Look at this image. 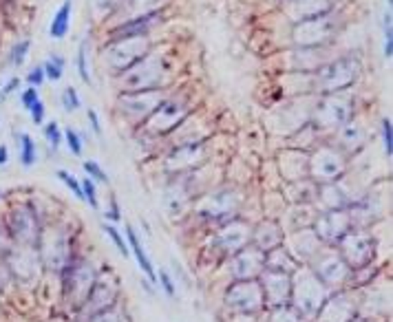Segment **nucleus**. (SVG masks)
Segmentation results:
<instances>
[{
    "label": "nucleus",
    "instance_id": "obj_1",
    "mask_svg": "<svg viewBox=\"0 0 393 322\" xmlns=\"http://www.w3.org/2000/svg\"><path fill=\"white\" fill-rule=\"evenodd\" d=\"M117 93H135V91H155V89H175L177 66L175 55L166 49L152 47L142 62L115 78Z\"/></svg>",
    "mask_w": 393,
    "mask_h": 322
},
{
    "label": "nucleus",
    "instance_id": "obj_7",
    "mask_svg": "<svg viewBox=\"0 0 393 322\" xmlns=\"http://www.w3.org/2000/svg\"><path fill=\"white\" fill-rule=\"evenodd\" d=\"M347 170V155L334 142H320L307 161V175L318 186L336 184Z\"/></svg>",
    "mask_w": 393,
    "mask_h": 322
},
{
    "label": "nucleus",
    "instance_id": "obj_8",
    "mask_svg": "<svg viewBox=\"0 0 393 322\" xmlns=\"http://www.w3.org/2000/svg\"><path fill=\"white\" fill-rule=\"evenodd\" d=\"M329 293L331 291L318 281V278L312 274V270H301L292 278L290 305L296 307L307 320H312L322 309V305H325V300L329 298Z\"/></svg>",
    "mask_w": 393,
    "mask_h": 322
},
{
    "label": "nucleus",
    "instance_id": "obj_44",
    "mask_svg": "<svg viewBox=\"0 0 393 322\" xmlns=\"http://www.w3.org/2000/svg\"><path fill=\"white\" fill-rule=\"evenodd\" d=\"M157 283H159V287L164 289V293L168 298H175V293H177V289H175V283H173V278H171V274L168 272H159L157 274Z\"/></svg>",
    "mask_w": 393,
    "mask_h": 322
},
{
    "label": "nucleus",
    "instance_id": "obj_38",
    "mask_svg": "<svg viewBox=\"0 0 393 322\" xmlns=\"http://www.w3.org/2000/svg\"><path fill=\"white\" fill-rule=\"evenodd\" d=\"M383 29H385V36H383V49H385V58L391 60L393 58V29H391V9L385 13V22H383Z\"/></svg>",
    "mask_w": 393,
    "mask_h": 322
},
{
    "label": "nucleus",
    "instance_id": "obj_19",
    "mask_svg": "<svg viewBox=\"0 0 393 322\" xmlns=\"http://www.w3.org/2000/svg\"><path fill=\"white\" fill-rule=\"evenodd\" d=\"M230 268H232V276L236 281H257L263 272V261L265 254L259 251L255 245H248L241 251H236V254L230 256Z\"/></svg>",
    "mask_w": 393,
    "mask_h": 322
},
{
    "label": "nucleus",
    "instance_id": "obj_23",
    "mask_svg": "<svg viewBox=\"0 0 393 322\" xmlns=\"http://www.w3.org/2000/svg\"><path fill=\"white\" fill-rule=\"evenodd\" d=\"M234 197L230 192H217V194H210V197L203 201L201 205V217H208V219H226V217H232L230 212H234Z\"/></svg>",
    "mask_w": 393,
    "mask_h": 322
},
{
    "label": "nucleus",
    "instance_id": "obj_31",
    "mask_svg": "<svg viewBox=\"0 0 393 322\" xmlns=\"http://www.w3.org/2000/svg\"><path fill=\"white\" fill-rule=\"evenodd\" d=\"M42 135H45V139H47V144H49V148L55 152L58 150L62 144H64V129L58 124V122H47L45 126H42Z\"/></svg>",
    "mask_w": 393,
    "mask_h": 322
},
{
    "label": "nucleus",
    "instance_id": "obj_32",
    "mask_svg": "<svg viewBox=\"0 0 393 322\" xmlns=\"http://www.w3.org/2000/svg\"><path fill=\"white\" fill-rule=\"evenodd\" d=\"M270 322H310V320H307V318L296 309V307L283 305V307H274Z\"/></svg>",
    "mask_w": 393,
    "mask_h": 322
},
{
    "label": "nucleus",
    "instance_id": "obj_17",
    "mask_svg": "<svg viewBox=\"0 0 393 322\" xmlns=\"http://www.w3.org/2000/svg\"><path fill=\"white\" fill-rule=\"evenodd\" d=\"M343 7V0H285L283 16L290 24H299L312 18L327 16V13Z\"/></svg>",
    "mask_w": 393,
    "mask_h": 322
},
{
    "label": "nucleus",
    "instance_id": "obj_14",
    "mask_svg": "<svg viewBox=\"0 0 393 322\" xmlns=\"http://www.w3.org/2000/svg\"><path fill=\"white\" fill-rule=\"evenodd\" d=\"M349 230H354V223L349 219L347 210H327L314 223L316 239L327 245H338V241Z\"/></svg>",
    "mask_w": 393,
    "mask_h": 322
},
{
    "label": "nucleus",
    "instance_id": "obj_41",
    "mask_svg": "<svg viewBox=\"0 0 393 322\" xmlns=\"http://www.w3.org/2000/svg\"><path fill=\"white\" fill-rule=\"evenodd\" d=\"M24 80H27V84H29V87H34V89H40L42 84L47 82V75H45V68H42V64H38V66H31V68H29V73L24 75Z\"/></svg>",
    "mask_w": 393,
    "mask_h": 322
},
{
    "label": "nucleus",
    "instance_id": "obj_30",
    "mask_svg": "<svg viewBox=\"0 0 393 322\" xmlns=\"http://www.w3.org/2000/svg\"><path fill=\"white\" fill-rule=\"evenodd\" d=\"M42 68H45V75L49 82H60L64 75V68H66V60L60 53H51L49 58L42 62Z\"/></svg>",
    "mask_w": 393,
    "mask_h": 322
},
{
    "label": "nucleus",
    "instance_id": "obj_46",
    "mask_svg": "<svg viewBox=\"0 0 393 322\" xmlns=\"http://www.w3.org/2000/svg\"><path fill=\"white\" fill-rule=\"evenodd\" d=\"M87 119L91 124V131L95 137H102V122H100V115H97V110L95 108H89L87 110Z\"/></svg>",
    "mask_w": 393,
    "mask_h": 322
},
{
    "label": "nucleus",
    "instance_id": "obj_13",
    "mask_svg": "<svg viewBox=\"0 0 393 322\" xmlns=\"http://www.w3.org/2000/svg\"><path fill=\"white\" fill-rule=\"evenodd\" d=\"M164 22V9L144 13V16H135L124 22L110 24L106 29V42L113 40H126V38H142V36H150L155 27H159Z\"/></svg>",
    "mask_w": 393,
    "mask_h": 322
},
{
    "label": "nucleus",
    "instance_id": "obj_16",
    "mask_svg": "<svg viewBox=\"0 0 393 322\" xmlns=\"http://www.w3.org/2000/svg\"><path fill=\"white\" fill-rule=\"evenodd\" d=\"M66 276V293L71 291V300L82 307V302L87 300L89 291L95 285V272L91 270V265L87 261H80V258H71L66 263V268L62 270Z\"/></svg>",
    "mask_w": 393,
    "mask_h": 322
},
{
    "label": "nucleus",
    "instance_id": "obj_33",
    "mask_svg": "<svg viewBox=\"0 0 393 322\" xmlns=\"http://www.w3.org/2000/svg\"><path fill=\"white\" fill-rule=\"evenodd\" d=\"M60 104H62V108L66 110V113H76V110L82 106V97H80L78 89H76V87L62 89V93H60Z\"/></svg>",
    "mask_w": 393,
    "mask_h": 322
},
{
    "label": "nucleus",
    "instance_id": "obj_39",
    "mask_svg": "<svg viewBox=\"0 0 393 322\" xmlns=\"http://www.w3.org/2000/svg\"><path fill=\"white\" fill-rule=\"evenodd\" d=\"M380 137H383V148L387 152V157L393 155V124L389 117L380 122Z\"/></svg>",
    "mask_w": 393,
    "mask_h": 322
},
{
    "label": "nucleus",
    "instance_id": "obj_27",
    "mask_svg": "<svg viewBox=\"0 0 393 322\" xmlns=\"http://www.w3.org/2000/svg\"><path fill=\"white\" fill-rule=\"evenodd\" d=\"M16 142H18V159L22 168H31L38 161V146L34 142V137L29 133H16Z\"/></svg>",
    "mask_w": 393,
    "mask_h": 322
},
{
    "label": "nucleus",
    "instance_id": "obj_35",
    "mask_svg": "<svg viewBox=\"0 0 393 322\" xmlns=\"http://www.w3.org/2000/svg\"><path fill=\"white\" fill-rule=\"evenodd\" d=\"M82 170L87 173L89 179H93L95 184H108V175L104 168L97 163L95 159H87V161H82Z\"/></svg>",
    "mask_w": 393,
    "mask_h": 322
},
{
    "label": "nucleus",
    "instance_id": "obj_12",
    "mask_svg": "<svg viewBox=\"0 0 393 322\" xmlns=\"http://www.w3.org/2000/svg\"><path fill=\"white\" fill-rule=\"evenodd\" d=\"M338 254L347 263L349 270H360L364 265H371L373 261V241L369 234H362L358 230H349L338 241Z\"/></svg>",
    "mask_w": 393,
    "mask_h": 322
},
{
    "label": "nucleus",
    "instance_id": "obj_36",
    "mask_svg": "<svg viewBox=\"0 0 393 322\" xmlns=\"http://www.w3.org/2000/svg\"><path fill=\"white\" fill-rule=\"evenodd\" d=\"M102 230L106 232V236L110 241H113V245L117 247V251L120 254H124V256H129L131 254V249H129V243L124 241V236H122V232L113 226V223H104L102 226Z\"/></svg>",
    "mask_w": 393,
    "mask_h": 322
},
{
    "label": "nucleus",
    "instance_id": "obj_3",
    "mask_svg": "<svg viewBox=\"0 0 393 322\" xmlns=\"http://www.w3.org/2000/svg\"><path fill=\"white\" fill-rule=\"evenodd\" d=\"M194 113V95L190 91H171L150 117L142 124V131L152 137L173 135L181 124Z\"/></svg>",
    "mask_w": 393,
    "mask_h": 322
},
{
    "label": "nucleus",
    "instance_id": "obj_22",
    "mask_svg": "<svg viewBox=\"0 0 393 322\" xmlns=\"http://www.w3.org/2000/svg\"><path fill=\"white\" fill-rule=\"evenodd\" d=\"M206 157V142H196V144H181L175 146L171 157H168V166L173 170H190V168H196Z\"/></svg>",
    "mask_w": 393,
    "mask_h": 322
},
{
    "label": "nucleus",
    "instance_id": "obj_26",
    "mask_svg": "<svg viewBox=\"0 0 393 322\" xmlns=\"http://www.w3.org/2000/svg\"><path fill=\"white\" fill-rule=\"evenodd\" d=\"M126 239H129V249H131V254L135 256V261H137V265H139V270H142V272L148 276L150 283H157V272H155V268H152V263H150V258H148V254H146V249H144L142 241H139L137 232H135L131 226H126Z\"/></svg>",
    "mask_w": 393,
    "mask_h": 322
},
{
    "label": "nucleus",
    "instance_id": "obj_34",
    "mask_svg": "<svg viewBox=\"0 0 393 322\" xmlns=\"http://www.w3.org/2000/svg\"><path fill=\"white\" fill-rule=\"evenodd\" d=\"M64 144H66L69 152H71L73 157H82L84 139H82V135L76 129H71V126H69V129H64Z\"/></svg>",
    "mask_w": 393,
    "mask_h": 322
},
{
    "label": "nucleus",
    "instance_id": "obj_11",
    "mask_svg": "<svg viewBox=\"0 0 393 322\" xmlns=\"http://www.w3.org/2000/svg\"><path fill=\"white\" fill-rule=\"evenodd\" d=\"M226 305H228L230 312H234L238 316L259 314L265 307L259 281H236V283H232V287L228 289V296H226Z\"/></svg>",
    "mask_w": 393,
    "mask_h": 322
},
{
    "label": "nucleus",
    "instance_id": "obj_28",
    "mask_svg": "<svg viewBox=\"0 0 393 322\" xmlns=\"http://www.w3.org/2000/svg\"><path fill=\"white\" fill-rule=\"evenodd\" d=\"M76 68H78V75L80 80L91 87L93 84V75H91V68H89V40H82L80 47H78V55H76Z\"/></svg>",
    "mask_w": 393,
    "mask_h": 322
},
{
    "label": "nucleus",
    "instance_id": "obj_48",
    "mask_svg": "<svg viewBox=\"0 0 393 322\" xmlns=\"http://www.w3.org/2000/svg\"><path fill=\"white\" fill-rule=\"evenodd\" d=\"M9 161V148L5 144H0V166H5Z\"/></svg>",
    "mask_w": 393,
    "mask_h": 322
},
{
    "label": "nucleus",
    "instance_id": "obj_40",
    "mask_svg": "<svg viewBox=\"0 0 393 322\" xmlns=\"http://www.w3.org/2000/svg\"><path fill=\"white\" fill-rule=\"evenodd\" d=\"M55 177H58L62 184L76 194L78 199H82V184H80V181H78L71 173H69V170H58V173H55Z\"/></svg>",
    "mask_w": 393,
    "mask_h": 322
},
{
    "label": "nucleus",
    "instance_id": "obj_29",
    "mask_svg": "<svg viewBox=\"0 0 393 322\" xmlns=\"http://www.w3.org/2000/svg\"><path fill=\"white\" fill-rule=\"evenodd\" d=\"M31 51V40L29 38H20L11 45L9 49V55H7V62L13 66V68H20L24 62H27V55Z\"/></svg>",
    "mask_w": 393,
    "mask_h": 322
},
{
    "label": "nucleus",
    "instance_id": "obj_5",
    "mask_svg": "<svg viewBox=\"0 0 393 322\" xmlns=\"http://www.w3.org/2000/svg\"><path fill=\"white\" fill-rule=\"evenodd\" d=\"M356 93H329V95H314L312 102V117L310 122L320 133H336L343 124H347L356 115Z\"/></svg>",
    "mask_w": 393,
    "mask_h": 322
},
{
    "label": "nucleus",
    "instance_id": "obj_18",
    "mask_svg": "<svg viewBox=\"0 0 393 322\" xmlns=\"http://www.w3.org/2000/svg\"><path fill=\"white\" fill-rule=\"evenodd\" d=\"M257 281L261 285L263 300H265V305H268V307H272V309H274V307L290 305V298H292V274L263 270Z\"/></svg>",
    "mask_w": 393,
    "mask_h": 322
},
{
    "label": "nucleus",
    "instance_id": "obj_50",
    "mask_svg": "<svg viewBox=\"0 0 393 322\" xmlns=\"http://www.w3.org/2000/svg\"><path fill=\"white\" fill-rule=\"evenodd\" d=\"M387 3H389V9H391V5H393V0H387Z\"/></svg>",
    "mask_w": 393,
    "mask_h": 322
},
{
    "label": "nucleus",
    "instance_id": "obj_42",
    "mask_svg": "<svg viewBox=\"0 0 393 322\" xmlns=\"http://www.w3.org/2000/svg\"><path fill=\"white\" fill-rule=\"evenodd\" d=\"M38 100H40V91H38V89L27 87L24 91H20V106H22L24 110H29Z\"/></svg>",
    "mask_w": 393,
    "mask_h": 322
},
{
    "label": "nucleus",
    "instance_id": "obj_2",
    "mask_svg": "<svg viewBox=\"0 0 393 322\" xmlns=\"http://www.w3.org/2000/svg\"><path fill=\"white\" fill-rule=\"evenodd\" d=\"M360 78H362V60L356 53L334 55L331 60H327L310 75L312 95L354 91Z\"/></svg>",
    "mask_w": 393,
    "mask_h": 322
},
{
    "label": "nucleus",
    "instance_id": "obj_37",
    "mask_svg": "<svg viewBox=\"0 0 393 322\" xmlns=\"http://www.w3.org/2000/svg\"><path fill=\"white\" fill-rule=\"evenodd\" d=\"M80 184H82V201H87L93 210L100 207V201H97V190H95V181L89 179V177H84Z\"/></svg>",
    "mask_w": 393,
    "mask_h": 322
},
{
    "label": "nucleus",
    "instance_id": "obj_43",
    "mask_svg": "<svg viewBox=\"0 0 393 322\" xmlns=\"http://www.w3.org/2000/svg\"><path fill=\"white\" fill-rule=\"evenodd\" d=\"M27 113L31 115V122L36 126H42V124H45V119H47V106H45V102H42V100H38L29 110H27Z\"/></svg>",
    "mask_w": 393,
    "mask_h": 322
},
{
    "label": "nucleus",
    "instance_id": "obj_6",
    "mask_svg": "<svg viewBox=\"0 0 393 322\" xmlns=\"http://www.w3.org/2000/svg\"><path fill=\"white\" fill-rule=\"evenodd\" d=\"M155 47V42L150 40V36L142 38H126V40H113V42H104L102 49V60L110 75L117 78L126 73L129 68H133L137 62H142L150 49Z\"/></svg>",
    "mask_w": 393,
    "mask_h": 322
},
{
    "label": "nucleus",
    "instance_id": "obj_4",
    "mask_svg": "<svg viewBox=\"0 0 393 322\" xmlns=\"http://www.w3.org/2000/svg\"><path fill=\"white\" fill-rule=\"evenodd\" d=\"M345 11L343 7L336 9L327 16L312 18L299 24H292L290 29V45L301 49H316V47H329L331 42L341 36L345 29Z\"/></svg>",
    "mask_w": 393,
    "mask_h": 322
},
{
    "label": "nucleus",
    "instance_id": "obj_45",
    "mask_svg": "<svg viewBox=\"0 0 393 322\" xmlns=\"http://www.w3.org/2000/svg\"><path fill=\"white\" fill-rule=\"evenodd\" d=\"M18 89H20V78H18V75L9 78L5 87H0V102H5L7 97H11V95L16 93Z\"/></svg>",
    "mask_w": 393,
    "mask_h": 322
},
{
    "label": "nucleus",
    "instance_id": "obj_49",
    "mask_svg": "<svg viewBox=\"0 0 393 322\" xmlns=\"http://www.w3.org/2000/svg\"><path fill=\"white\" fill-rule=\"evenodd\" d=\"M349 322H369V320H367V318H352Z\"/></svg>",
    "mask_w": 393,
    "mask_h": 322
},
{
    "label": "nucleus",
    "instance_id": "obj_25",
    "mask_svg": "<svg viewBox=\"0 0 393 322\" xmlns=\"http://www.w3.org/2000/svg\"><path fill=\"white\" fill-rule=\"evenodd\" d=\"M71 18H73V0H64V3L55 9L53 18L49 22V36L53 40H64L71 31Z\"/></svg>",
    "mask_w": 393,
    "mask_h": 322
},
{
    "label": "nucleus",
    "instance_id": "obj_9",
    "mask_svg": "<svg viewBox=\"0 0 393 322\" xmlns=\"http://www.w3.org/2000/svg\"><path fill=\"white\" fill-rule=\"evenodd\" d=\"M173 89H155V91H135V93H117L115 108L124 122L133 126H142L150 113L159 106V102Z\"/></svg>",
    "mask_w": 393,
    "mask_h": 322
},
{
    "label": "nucleus",
    "instance_id": "obj_20",
    "mask_svg": "<svg viewBox=\"0 0 393 322\" xmlns=\"http://www.w3.org/2000/svg\"><path fill=\"white\" fill-rule=\"evenodd\" d=\"M252 241V228L248 223L238 221V219H232L230 223H226V228H223L219 234H217V249L223 251V254H236V251H241L243 247H248Z\"/></svg>",
    "mask_w": 393,
    "mask_h": 322
},
{
    "label": "nucleus",
    "instance_id": "obj_10",
    "mask_svg": "<svg viewBox=\"0 0 393 322\" xmlns=\"http://www.w3.org/2000/svg\"><path fill=\"white\" fill-rule=\"evenodd\" d=\"M310 270L327 289H341L349 285V276H352V270L347 268V263L334 249L318 251L310 263Z\"/></svg>",
    "mask_w": 393,
    "mask_h": 322
},
{
    "label": "nucleus",
    "instance_id": "obj_24",
    "mask_svg": "<svg viewBox=\"0 0 393 322\" xmlns=\"http://www.w3.org/2000/svg\"><path fill=\"white\" fill-rule=\"evenodd\" d=\"M250 243L265 254V251L283 245V234H280V228L276 226V223L268 221V223H261V226L252 232V241Z\"/></svg>",
    "mask_w": 393,
    "mask_h": 322
},
{
    "label": "nucleus",
    "instance_id": "obj_47",
    "mask_svg": "<svg viewBox=\"0 0 393 322\" xmlns=\"http://www.w3.org/2000/svg\"><path fill=\"white\" fill-rule=\"evenodd\" d=\"M106 219H110V221H120V205H117L115 199H110V210L106 212Z\"/></svg>",
    "mask_w": 393,
    "mask_h": 322
},
{
    "label": "nucleus",
    "instance_id": "obj_21",
    "mask_svg": "<svg viewBox=\"0 0 393 322\" xmlns=\"http://www.w3.org/2000/svg\"><path fill=\"white\" fill-rule=\"evenodd\" d=\"M367 139H369V131H367V126H364L360 122L358 115H354L352 119H349L347 124H343L338 131H336V139H334V144L338 146L345 155H352V152L360 150L364 144H367Z\"/></svg>",
    "mask_w": 393,
    "mask_h": 322
},
{
    "label": "nucleus",
    "instance_id": "obj_15",
    "mask_svg": "<svg viewBox=\"0 0 393 322\" xmlns=\"http://www.w3.org/2000/svg\"><path fill=\"white\" fill-rule=\"evenodd\" d=\"M7 232L18 245H29L34 247L40 239V223L31 207H16L7 219Z\"/></svg>",
    "mask_w": 393,
    "mask_h": 322
}]
</instances>
